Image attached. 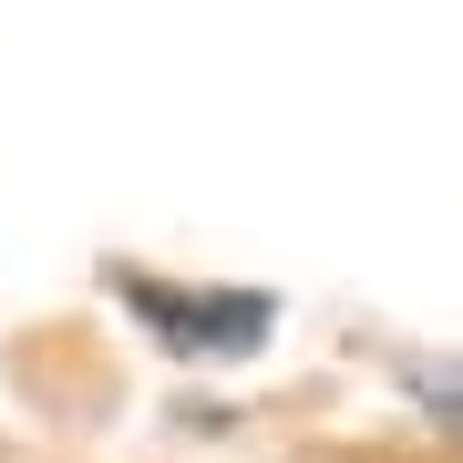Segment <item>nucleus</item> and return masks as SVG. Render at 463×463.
Masks as SVG:
<instances>
[{
    "label": "nucleus",
    "instance_id": "obj_1",
    "mask_svg": "<svg viewBox=\"0 0 463 463\" xmlns=\"http://www.w3.org/2000/svg\"><path fill=\"white\" fill-rule=\"evenodd\" d=\"M114 288L175 350H206V361H216V350H258V330H268V298H237V288H175V279H134V268H124Z\"/></svg>",
    "mask_w": 463,
    "mask_h": 463
}]
</instances>
